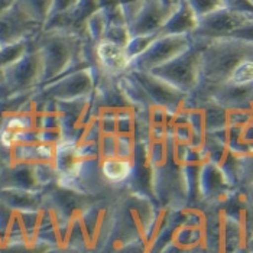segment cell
Here are the masks:
<instances>
[{"label": "cell", "instance_id": "6da1fadb", "mask_svg": "<svg viewBox=\"0 0 253 253\" xmlns=\"http://www.w3.org/2000/svg\"><path fill=\"white\" fill-rule=\"evenodd\" d=\"M203 46L204 39L194 38L193 45L184 54L164 64L162 67L152 70L151 74L171 84L181 93L190 96L198 85Z\"/></svg>", "mask_w": 253, "mask_h": 253}, {"label": "cell", "instance_id": "7a4b0ae2", "mask_svg": "<svg viewBox=\"0 0 253 253\" xmlns=\"http://www.w3.org/2000/svg\"><path fill=\"white\" fill-rule=\"evenodd\" d=\"M42 58L32 39L28 52L19 61L4 70V84L0 87V91L4 93L3 100L20 94H31L34 88L42 85Z\"/></svg>", "mask_w": 253, "mask_h": 253}, {"label": "cell", "instance_id": "3957f363", "mask_svg": "<svg viewBox=\"0 0 253 253\" xmlns=\"http://www.w3.org/2000/svg\"><path fill=\"white\" fill-rule=\"evenodd\" d=\"M97 74L93 67H84L64 74L48 84H43L41 94L54 101H74L91 97L96 91Z\"/></svg>", "mask_w": 253, "mask_h": 253}, {"label": "cell", "instance_id": "277c9868", "mask_svg": "<svg viewBox=\"0 0 253 253\" xmlns=\"http://www.w3.org/2000/svg\"><path fill=\"white\" fill-rule=\"evenodd\" d=\"M193 42L194 38L191 35H159L143 54L130 62L129 70L151 73L152 70L184 54Z\"/></svg>", "mask_w": 253, "mask_h": 253}, {"label": "cell", "instance_id": "5b68a950", "mask_svg": "<svg viewBox=\"0 0 253 253\" xmlns=\"http://www.w3.org/2000/svg\"><path fill=\"white\" fill-rule=\"evenodd\" d=\"M127 73L139 83V85L143 88V91L146 93L154 107L164 110L165 113H174V115H178L184 109L188 96L176 90L171 84L155 77L151 73L133 71V70H129Z\"/></svg>", "mask_w": 253, "mask_h": 253}, {"label": "cell", "instance_id": "8992f818", "mask_svg": "<svg viewBox=\"0 0 253 253\" xmlns=\"http://www.w3.org/2000/svg\"><path fill=\"white\" fill-rule=\"evenodd\" d=\"M42 25L34 19L28 10L16 0L0 16V46L31 41L42 32Z\"/></svg>", "mask_w": 253, "mask_h": 253}, {"label": "cell", "instance_id": "52a82bcc", "mask_svg": "<svg viewBox=\"0 0 253 253\" xmlns=\"http://www.w3.org/2000/svg\"><path fill=\"white\" fill-rule=\"evenodd\" d=\"M252 20L253 16L232 12L224 7V9H220L214 13L198 20V26L193 34V38H234Z\"/></svg>", "mask_w": 253, "mask_h": 253}, {"label": "cell", "instance_id": "ba28073f", "mask_svg": "<svg viewBox=\"0 0 253 253\" xmlns=\"http://www.w3.org/2000/svg\"><path fill=\"white\" fill-rule=\"evenodd\" d=\"M179 0H143L136 18L130 22L132 37L159 35L161 29L174 13Z\"/></svg>", "mask_w": 253, "mask_h": 253}, {"label": "cell", "instance_id": "9c48e42d", "mask_svg": "<svg viewBox=\"0 0 253 253\" xmlns=\"http://www.w3.org/2000/svg\"><path fill=\"white\" fill-rule=\"evenodd\" d=\"M130 58L126 52V46H122L107 39H101L93 43V62L97 76L119 78L125 76L130 68Z\"/></svg>", "mask_w": 253, "mask_h": 253}, {"label": "cell", "instance_id": "30bf717a", "mask_svg": "<svg viewBox=\"0 0 253 253\" xmlns=\"http://www.w3.org/2000/svg\"><path fill=\"white\" fill-rule=\"evenodd\" d=\"M198 26V18L187 0H179L174 13L167 20L159 35H191Z\"/></svg>", "mask_w": 253, "mask_h": 253}, {"label": "cell", "instance_id": "8fae6325", "mask_svg": "<svg viewBox=\"0 0 253 253\" xmlns=\"http://www.w3.org/2000/svg\"><path fill=\"white\" fill-rule=\"evenodd\" d=\"M0 203L10 210L22 213L38 211L42 198L38 193L23 188H0Z\"/></svg>", "mask_w": 253, "mask_h": 253}, {"label": "cell", "instance_id": "7c38bea8", "mask_svg": "<svg viewBox=\"0 0 253 253\" xmlns=\"http://www.w3.org/2000/svg\"><path fill=\"white\" fill-rule=\"evenodd\" d=\"M229 184L223 169L211 161H206L200 171V194L206 198H215L226 190Z\"/></svg>", "mask_w": 253, "mask_h": 253}, {"label": "cell", "instance_id": "4fadbf2b", "mask_svg": "<svg viewBox=\"0 0 253 253\" xmlns=\"http://www.w3.org/2000/svg\"><path fill=\"white\" fill-rule=\"evenodd\" d=\"M101 175L106 182L110 184H122L129 181L132 174V159L123 158H106L100 164Z\"/></svg>", "mask_w": 253, "mask_h": 253}, {"label": "cell", "instance_id": "5bb4252c", "mask_svg": "<svg viewBox=\"0 0 253 253\" xmlns=\"http://www.w3.org/2000/svg\"><path fill=\"white\" fill-rule=\"evenodd\" d=\"M31 43H32V39L1 46L0 48V70H6L7 67L19 61L31 48Z\"/></svg>", "mask_w": 253, "mask_h": 253}, {"label": "cell", "instance_id": "9a60e30c", "mask_svg": "<svg viewBox=\"0 0 253 253\" xmlns=\"http://www.w3.org/2000/svg\"><path fill=\"white\" fill-rule=\"evenodd\" d=\"M19 1L22 3V6L28 10V13L43 26L48 16H49V13H51L52 4L55 0H19Z\"/></svg>", "mask_w": 253, "mask_h": 253}, {"label": "cell", "instance_id": "2e32d148", "mask_svg": "<svg viewBox=\"0 0 253 253\" xmlns=\"http://www.w3.org/2000/svg\"><path fill=\"white\" fill-rule=\"evenodd\" d=\"M191 9L194 10L198 20L214 13L220 9H224L223 0H187Z\"/></svg>", "mask_w": 253, "mask_h": 253}, {"label": "cell", "instance_id": "e0dca14e", "mask_svg": "<svg viewBox=\"0 0 253 253\" xmlns=\"http://www.w3.org/2000/svg\"><path fill=\"white\" fill-rule=\"evenodd\" d=\"M158 37L159 35H143V37H132L129 39L127 45H126V52H127L130 61H133L140 54H143Z\"/></svg>", "mask_w": 253, "mask_h": 253}, {"label": "cell", "instance_id": "ac0fdd59", "mask_svg": "<svg viewBox=\"0 0 253 253\" xmlns=\"http://www.w3.org/2000/svg\"><path fill=\"white\" fill-rule=\"evenodd\" d=\"M224 7L242 15L253 16V3L251 0H223Z\"/></svg>", "mask_w": 253, "mask_h": 253}, {"label": "cell", "instance_id": "d6986e66", "mask_svg": "<svg viewBox=\"0 0 253 253\" xmlns=\"http://www.w3.org/2000/svg\"><path fill=\"white\" fill-rule=\"evenodd\" d=\"M122 10H123V15L126 18V22L127 25H130V22L136 18L137 12L143 3V0H117Z\"/></svg>", "mask_w": 253, "mask_h": 253}, {"label": "cell", "instance_id": "ffe728a7", "mask_svg": "<svg viewBox=\"0 0 253 253\" xmlns=\"http://www.w3.org/2000/svg\"><path fill=\"white\" fill-rule=\"evenodd\" d=\"M4 84V70H0V87Z\"/></svg>", "mask_w": 253, "mask_h": 253}, {"label": "cell", "instance_id": "44dd1931", "mask_svg": "<svg viewBox=\"0 0 253 253\" xmlns=\"http://www.w3.org/2000/svg\"><path fill=\"white\" fill-rule=\"evenodd\" d=\"M188 253H204V251H201L200 248H195V249H193V251H190Z\"/></svg>", "mask_w": 253, "mask_h": 253}, {"label": "cell", "instance_id": "7402d4cb", "mask_svg": "<svg viewBox=\"0 0 253 253\" xmlns=\"http://www.w3.org/2000/svg\"><path fill=\"white\" fill-rule=\"evenodd\" d=\"M236 253H249V252H246V251H243V249H240L239 252H236Z\"/></svg>", "mask_w": 253, "mask_h": 253}, {"label": "cell", "instance_id": "603a6c76", "mask_svg": "<svg viewBox=\"0 0 253 253\" xmlns=\"http://www.w3.org/2000/svg\"><path fill=\"white\" fill-rule=\"evenodd\" d=\"M46 253H58V252H49V251H48V252H46Z\"/></svg>", "mask_w": 253, "mask_h": 253}, {"label": "cell", "instance_id": "cb8c5ba5", "mask_svg": "<svg viewBox=\"0 0 253 253\" xmlns=\"http://www.w3.org/2000/svg\"><path fill=\"white\" fill-rule=\"evenodd\" d=\"M251 1H252V3H253V0H251Z\"/></svg>", "mask_w": 253, "mask_h": 253}]
</instances>
